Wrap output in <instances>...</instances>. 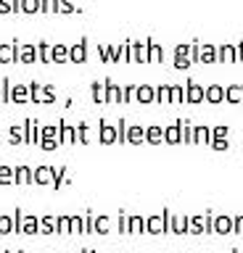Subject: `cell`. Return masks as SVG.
<instances>
[{
    "label": "cell",
    "mask_w": 243,
    "mask_h": 253,
    "mask_svg": "<svg viewBox=\"0 0 243 253\" xmlns=\"http://www.w3.org/2000/svg\"><path fill=\"white\" fill-rule=\"evenodd\" d=\"M88 61V40H77V42L69 47V63H85Z\"/></svg>",
    "instance_id": "obj_1"
},
{
    "label": "cell",
    "mask_w": 243,
    "mask_h": 253,
    "mask_svg": "<svg viewBox=\"0 0 243 253\" xmlns=\"http://www.w3.org/2000/svg\"><path fill=\"white\" fill-rule=\"evenodd\" d=\"M24 142L27 145H35V142H40V129L43 126L37 124V119H24Z\"/></svg>",
    "instance_id": "obj_2"
},
{
    "label": "cell",
    "mask_w": 243,
    "mask_h": 253,
    "mask_svg": "<svg viewBox=\"0 0 243 253\" xmlns=\"http://www.w3.org/2000/svg\"><path fill=\"white\" fill-rule=\"evenodd\" d=\"M19 61V42H0V63H16Z\"/></svg>",
    "instance_id": "obj_3"
},
{
    "label": "cell",
    "mask_w": 243,
    "mask_h": 253,
    "mask_svg": "<svg viewBox=\"0 0 243 253\" xmlns=\"http://www.w3.org/2000/svg\"><path fill=\"white\" fill-rule=\"evenodd\" d=\"M56 182V166H37L35 169V185H53Z\"/></svg>",
    "instance_id": "obj_4"
},
{
    "label": "cell",
    "mask_w": 243,
    "mask_h": 253,
    "mask_svg": "<svg viewBox=\"0 0 243 253\" xmlns=\"http://www.w3.org/2000/svg\"><path fill=\"white\" fill-rule=\"evenodd\" d=\"M35 61H40V55H37V45L32 42H21L19 45V63H35Z\"/></svg>",
    "instance_id": "obj_5"
},
{
    "label": "cell",
    "mask_w": 243,
    "mask_h": 253,
    "mask_svg": "<svg viewBox=\"0 0 243 253\" xmlns=\"http://www.w3.org/2000/svg\"><path fill=\"white\" fill-rule=\"evenodd\" d=\"M98 126H100V132H98V140L103 142V145H111V142H114L116 137H119V132H116L114 126H108V122H106V119H100V122H98Z\"/></svg>",
    "instance_id": "obj_6"
},
{
    "label": "cell",
    "mask_w": 243,
    "mask_h": 253,
    "mask_svg": "<svg viewBox=\"0 0 243 253\" xmlns=\"http://www.w3.org/2000/svg\"><path fill=\"white\" fill-rule=\"evenodd\" d=\"M11 100L16 103V106H24V103L32 100V95H29V84H13L11 87Z\"/></svg>",
    "instance_id": "obj_7"
},
{
    "label": "cell",
    "mask_w": 243,
    "mask_h": 253,
    "mask_svg": "<svg viewBox=\"0 0 243 253\" xmlns=\"http://www.w3.org/2000/svg\"><path fill=\"white\" fill-rule=\"evenodd\" d=\"M56 232H58V216H53V213L40 216V235H56Z\"/></svg>",
    "instance_id": "obj_8"
},
{
    "label": "cell",
    "mask_w": 243,
    "mask_h": 253,
    "mask_svg": "<svg viewBox=\"0 0 243 253\" xmlns=\"http://www.w3.org/2000/svg\"><path fill=\"white\" fill-rule=\"evenodd\" d=\"M58 126H61V137H58L61 145H74L77 142V126H69L64 119L58 122Z\"/></svg>",
    "instance_id": "obj_9"
},
{
    "label": "cell",
    "mask_w": 243,
    "mask_h": 253,
    "mask_svg": "<svg viewBox=\"0 0 243 253\" xmlns=\"http://www.w3.org/2000/svg\"><path fill=\"white\" fill-rule=\"evenodd\" d=\"M16 185H35V169L27 164L16 166Z\"/></svg>",
    "instance_id": "obj_10"
},
{
    "label": "cell",
    "mask_w": 243,
    "mask_h": 253,
    "mask_svg": "<svg viewBox=\"0 0 243 253\" xmlns=\"http://www.w3.org/2000/svg\"><path fill=\"white\" fill-rule=\"evenodd\" d=\"M50 61L53 63H69V47L64 42H56L50 47Z\"/></svg>",
    "instance_id": "obj_11"
},
{
    "label": "cell",
    "mask_w": 243,
    "mask_h": 253,
    "mask_svg": "<svg viewBox=\"0 0 243 253\" xmlns=\"http://www.w3.org/2000/svg\"><path fill=\"white\" fill-rule=\"evenodd\" d=\"M61 126H56V124H48V126H43V129H40V142L43 140H53V142H58V145H61Z\"/></svg>",
    "instance_id": "obj_12"
},
{
    "label": "cell",
    "mask_w": 243,
    "mask_h": 253,
    "mask_svg": "<svg viewBox=\"0 0 243 253\" xmlns=\"http://www.w3.org/2000/svg\"><path fill=\"white\" fill-rule=\"evenodd\" d=\"M37 232H40V219H37V216H24L21 235H37Z\"/></svg>",
    "instance_id": "obj_13"
},
{
    "label": "cell",
    "mask_w": 243,
    "mask_h": 253,
    "mask_svg": "<svg viewBox=\"0 0 243 253\" xmlns=\"http://www.w3.org/2000/svg\"><path fill=\"white\" fill-rule=\"evenodd\" d=\"M90 92H93V100L96 103H106V82H93L90 84Z\"/></svg>",
    "instance_id": "obj_14"
},
{
    "label": "cell",
    "mask_w": 243,
    "mask_h": 253,
    "mask_svg": "<svg viewBox=\"0 0 243 253\" xmlns=\"http://www.w3.org/2000/svg\"><path fill=\"white\" fill-rule=\"evenodd\" d=\"M11 182H16V169L13 166H0V185H11Z\"/></svg>",
    "instance_id": "obj_15"
},
{
    "label": "cell",
    "mask_w": 243,
    "mask_h": 253,
    "mask_svg": "<svg viewBox=\"0 0 243 253\" xmlns=\"http://www.w3.org/2000/svg\"><path fill=\"white\" fill-rule=\"evenodd\" d=\"M13 229H16V221H13V216L0 213V237H5L8 232H13Z\"/></svg>",
    "instance_id": "obj_16"
},
{
    "label": "cell",
    "mask_w": 243,
    "mask_h": 253,
    "mask_svg": "<svg viewBox=\"0 0 243 253\" xmlns=\"http://www.w3.org/2000/svg\"><path fill=\"white\" fill-rule=\"evenodd\" d=\"M21 13H43V0H21Z\"/></svg>",
    "instance_id": "obj_17"
},
{
    "label": "cell",
    "mask_w": 243,
    "mask_h": 253,
    "mask_svg": "<svg viewBox=\"0 0 243 253\" xmlns=\"http://www.w3.org/2000/svg\"><path fill=\"white\" fill-rule=\"evenodd\" d=\"M0 13H21V0H0Z\"/></svg>",
    "instance_id": "obj_18"
},
{
    "label": "cell",
    "mask_w": 243,
    "mask_h": 253,
    "mask_svg": "<svg viewBox=\"0 0 243 253\" xmlns=\"http://www.w3.org/2000/svg\"><path fill=\"white\" fill-rule=\"evenodd\" d=\"M50 42H45V40H40V42H37V55H40V63H53L50 61Z\"/></svg>",
    "instance_id": "obj_19"
},
{
    "label": "cell",
    "mask_w": 243,
    "mask_h": 253,
    "mask_svg": "<svg viewBox=\"0 0 243 253\" xmlns=\"http://www.w3.org/2000/svg\"><path fill=\"white\" fill-rule=\"evenodd\" d=\"M77 140H80L82 145H90V126H88V122L77 124Z\"/></svg>",
    "instance_id": "obj_20"
},
{
    "label": "cell",
    "mask_w": 243,
    "mask_h": 253,
    "mask_svg": "<svg viewBox=\"0 0 243 253\" xmlns=\"http://www.w3.org/2000/svg\"><path fill=\"white\" fill-rule=\"evenodd\" d=\"M8 140H11V145H21V142H24V126H11Z\"/></svg>",
    "instance_id": "obj_21"
},
{
    "label": "cell",
    "mask_w": 243,
    "mask_h": 253,
    "mask_svg": "<svg viewBox=\"0 0 243 253\" xmlns=\"http://www.w3.org/2000/svg\"><path fill=\"white\" fill-rule=\"evenodd\" d=\"M116 100H122V92H119V87L111 84V82H106V103H116Z\"/></svg>",
    "instance_id": "obj_22"
},
{
    "label": "cell",
    "mask_w": 243,
    "mask_h": 253,
    "mask_svg": "<svg viewBox=\"0 0 243 253\" xmlns=\"http://www.w3.org/2000/svg\"><path fill=\"white\" fill-rule=\"evenodd\" d=\"M66 182H69V169H66V166H61V169H56V182H53V187L61 190Z\"/></svg>",
    "instance_id": "obj_23"
},
{
    "label": "cell",
    "mask_w": 243,
    "mask_h": 253,
    "mask_svg": "<svg viewBox=\"0 0 243 253\" xmlns=\"http://www.w3.org/2000/svg\"><path fill=\"white\" fill-rule=\"evenodd\" d=\"M29 95H32V103H43V84L29 82Z\"/></svg>",
    "instance_id": "obj_24"
},
{
    "label": "cell",
    "mask_w": 243,
    "mask_h": 253,
    "mask_svg": "<svg viewBox=\"0 0 243 253\" xmlns=\"http://www.w3.org/2000/svg\"><path fill=\"white\" fill-rule=\"evenodd\" d=\"M43 103L45 106L56 103V90H53V84H43Z\"/></svg>",
    "instance_id": "obj_25"
},
{
    "label": "cell",
    "mask_w": 243,
    "mask_h": 253,
    "mask_svg": "<svg viewBox=\"0 0 243 253\" xmlns=\"http://www.w3.org/2000/svg\"><path fill=\"white\" fill-rule=\"evenodd\" d=\"M58 235H72V216H58Z\"/></svg>",
    "instance_id": "obj_26"
},
{
    "label": "cell",
    "mask_w": 243,
    "mask_h": 253,
    "mask_svg": "<svg viewBox=\"0 0 243 253\" xmlns=\"http://www.w3.org/2000/svg\"><path fill=\"white\" fill-rule=\"evenodd\" d=\"M43 13H61V0H43Z\"/></svg>",
    "instance_id": "obj_27"
},
{
    "label": "cell",
    "mask_w": 243,
    "mask_h": 253,
    "mask_svg": "<svg viewBox=\"0 0 243 253\" xmlns=\"http://www.w3.org/2000/svg\"><path fill=\"white\" fill-rule=\"evenodd\" d=\"M108 224H111V219H108V216H98L96 219V232L98 235H106L108 232Z\"/></svg>",
    "instance_id": "obj_28"
},
{
    "label": "cell",
    "mask_w": 243,
    "mask_h": 253,
    "mask_svg": "<svg viewBox=\"0 0 243 253\" xmlns=\"http://www.w3.org/2000/svg\"><path fill=\"white\" fill-rule=\"evenodd\" d=\"M72 232H77V235H85V216H72Z\"/></svg>",
    "instance_id": "obj_29"
},
{
    "label": "cell",
    "mask_w": 243,
    "mask_h": 253,
    "mask_svg": "<svg viewBox=\"0 0 243 253\" xmlns=\"http://www.w3.org/2000/svg\"><path fill=\"white\" fill-rule=\"evenodd\" d=\"M90 232H96V219H93L90 211H85V235H90Z\"/></svg>",
    "instance_id": "obj_30"
},
{
    "label": "cell",
    "mask_w": 243,
    "mask_h": 253,
    "mask_svg": "<svg viewBox=\"0 0 243 253\" xmlns=\"http://www.w3.org/2000/svg\"><path fill=\"white\" fill-rule=\"evenodd\" d=\"M80 13V8H77L74 0H61V13Z\"/></svg>",
    "instance_id": "obj_31"
},
{
    "label": "cell",
    "mask_w": 243,
    "mask_h": 253,
    "mask_svg": "<svg viewBox=\"0 0 243 253\" xmlns=\"http://www.w3.org/2000/svg\"><path fill=\"white\" fill-rule=\"evenodd\" d=\"M0 84H3V103H11V87H13V84H11V79L5 77Z\"/></svg>",
    "instance_id": "obj_32"
},
{
    "label": "cell",
    "mask_w": 243,
    "mask_h": 253,
    "mask_svg": "<svg viewBox=\"0 0 243 253\" xmlns=\"http://www.w3.org/2000/svg\"><path fill=\"white\" fill-rule=\"evenodd\" d=\"M13 221H16V232H21V227H24V213H21V209H13Z\"/></svg>",
    "instance_id": "obj_33"
},
{
    "label": "cell",
    "mask_w": 243,
    "mask_h": 253,
    "mask_svg": "<svg viewBox=\"0 0 243 253\" xmlns=\"http://www.w3.org/2000/svg\"><path fill=\"white\" fill-rule=\"evenodd\" d=\"M127 137H130L132 142H140V140H143V129H140V126H132V129H130V134H127Z\"/></svg>",
    "instance_id": "obj_34"
},
{
    "label": "cell",
    "mask_w": 243,
    "mask_h": 253,
    "mask_svg": "<svg viewBox=\"0 0 243 253\" xmlns=\"http://www.w3.org/2000/svg\"><path fill=\"white\" fill-rule=\"evenodd\" d=\"M98 53H100V58H103L106 63H111V47H108V45H100Z\"/></svg>",
    "instance_id": "obj_35"
},
{
    "label": "cell",
    "mask_w": 243,
    "mask_h": 253,
    "mask_svg": "<svg viewBox=\"0 0 243 253\" xmlns=\"http://www.w3.org/2000/svg\"><path fill=\"white\" fill-rule=\"evenodd\" d=\"M132 58L143 61V58H146V47H143V45H135V50H132Z\"/></svg>",
    "instance_id": "obj_36"
},
{
    "label": "cell",
    "mask_w": 243,
    "mask_h": 253,
    "mask_svg": "<svg viewBox=\"0 0 243 253\" xmlns=\"http://www.w3.org/2000/svg\"><path fill=\"white\" fill-rule=\"evenodd\" d=\"M138 98L143 100V103H148V100H151V90H148V87H140V90H138Z\"/></svg>",
    "instance_id": "obj_37"
},
{
    "label": "cell",
    "mask_w": 243,
    "mask_h": 253,
    "mask_svg": "<svg viewBox=\"0 0 243 253\" xmlns=\"http://www.w3.org/2000/svg\"><path fill=\"white\" fill-rule=\"evenodd\" d=\"M143 229V219H130V232H138Z\"/></svg>",
    "instance_id": "obj_38"
},
{
    "label": "cell",
    "mask_w": 243,
    "mask_h": 253,
    "mask_svg": "<svg viewBox=\"0 0 243 253\" xmlns=\"http://www.w3.org/2000/svg\"><path fill=\"white\" fill-rule=\"evenodd\" d=\"M40 148H43V150H56V148H58V142H53V140H43V142H40Z\"/></svg>",
    "instance_id": "obj_39"
},
{
    "label": "cell",
    "mask_w": 243,
    "mask_h": 253,
    "mask_svg": "<svg viewBox=\"0 0 243 253\" xmlns=\"http://www.w3.org/2000/svg\"><path fill=\"white\" fill-rule=\"evenodd\" d=\"M119 229L122 232H130V219L127 216H119Z\"/></svg>",
    "instance_id": "obj_40"
},
{
    "label": "cell",
    "mask_w": 243,
    "mask_h": 253,
    "mask_svg": "<svg viewBox=\"0 0 243 253\" xmlns=\"http://www.w3.org/2000/svg\"><path fill=\"white\" fill-rule=\"evenodd\" d=\"M159 227H161L159 219H151V221H148V229H151V232H159Z\"/></svg>",
    "instance_id": "obj_41"
},
{
    "label": "cell",
    "mask_w": 243,
    "mask_h": 253,
    "mask_svg": "<svg viewBox=\"0 0 243 253\" xmlns=\"http://www.w3.org/2000/svg\"><path fill=\"white\" fill-rule=\"evenodd\" d=\"M159 137H161V132H159V129H156V126H153V129L148 132V140H153V142H156V140H159Z\"/></svg>",
    "instance_id": "obj_42"
},
{
    "label": "cell",
    "mask_w": 243,
    "mask_h": 253,
    "mask_svg": "<svg viewBox=\"0 0 243 253\" xmlns=\"http://www.w3.org/2000/svg\"><path fill=\"white\" fill-rule=\"evenodd\" d=\"M132 92H135V90H132V87H127V90L122 92V98H124V100H130V98H132Z\"/></svg>",
    "instance_id": "obj_43"
},
{
    "label": "cell",
    "mask_w": 243,
    "mask_h": 253,
    "mask_svg": "<svg viewBox=\"0 0 243 253\" xmlns=\"http://www.w3.org/2000/svg\"><path fill=\"white\" fill-rule=\"evenodd\" d=\"M124 140V122H119V142Z\"/></svg>",
    "instance_id": "obj_44"
},
{
    "label": "cell",
    "mask_w": 243,
    "mask_h": 253,
    "mask_svg": "<svg viewBox=\"0 0 243 253\" xmlns=\"http://www.w3.org/2000/svg\"><path fill=\"white\" fill-rule=\"evenodd\" d=\"M0 103H3V84H0Z\"/></svg>",
    "instance_id": "obj_45"
},
{
    "label": "cell",
    "mask_w": 243,
    "mask_h": 253,
    "mask_svg": "<svg viewBox=\"0 0 243 253\" xmlns=\"http://www.w3.org/2000/svg\"><path fill=\"white\" fill-rule=\"evenodd\" d=\"M5 253H24V251H5Z\"/></svg>",
    "instance_id": "obj_46"
},
{
    "label": "cell",
    "mask_w": 243,
    "mask_h": 253,
    "mask_svg": "<svg viewBox=\"0 0 243 253\" xmlns=\"http://www.w3.org/2000/svg\"><path fill=\"white\" fill-rule=\"evenodd\" d=\"M82 253H93V251H88V248H85V251H82Z\"/></svg>",
    "instance_id": "obj_47"
}]
</instances>
